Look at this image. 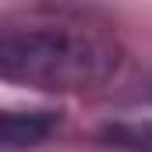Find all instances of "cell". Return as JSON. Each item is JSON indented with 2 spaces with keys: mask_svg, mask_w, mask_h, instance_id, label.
<instances>
[{
  "mask_svg": "<svg viewBox=\"0 0 152 152\" xmlns=\"http://www.w3.org/2000/svg\"><path fill=\"white\" fill-rule=\"evenodd\" d=\"M124 60L117 36L81 11H25L0 28V75L39 92L106 85Z\"/></svg>",
  "mask_w": 152,
  "mask_h": 152,
  "instance_id": "1",
  "label": "cell"
},
{
  "mask_svg": "<svg viewBox=\"0 0 152 152\" xmlns=\"http://www.w3.org/2000/svg\"><path fill=\"white\" fill-rule=\"evenodd\" d=\"M99 138L127 152H152V81L103 117Z\"/></svg>",
  "mask_w": 152,
  "mask_h": 152,
  "instance_id": "2",
  "label": "cell"
},
{
  "mask_svg": "<svg viewBox=\"0 0 152 152\" xmlns=\"http://www.w3.org/2000/svg\"><path fill=\"white\" fill-rule=\"evenodd\" d=\"M60 124V113L53 110H7L0 120V138L7 149H28L46 142Z\"/></svg>",
  "mask_w": 152,
  "mask_h": 152,
  "instance_id": "3",
  "label": "cell"
}]
</instances>
